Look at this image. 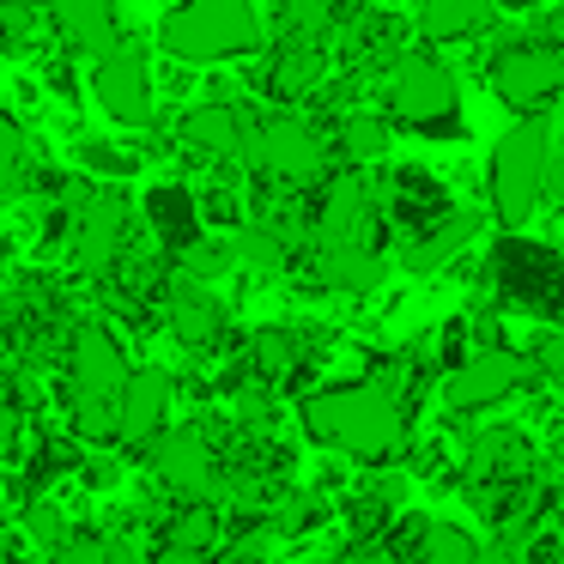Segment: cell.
I'll list each match as a JSON object with an SVG mask.
<instances>
[{
	"instance_id": "1",
	"label": "cell",
	"mask_w": 564,
	"mask_h": 564,
	"mask_svg": "<svg viewBox=\"0 0 564 564\" xmlns=\"http://www.w3.org/2000/svg\"><path fill=\"white\" fill-rule=\"evenodd\" d=\"M304 425L310 437L334 443L346 455H365V462H389L406 437L401 401L377 382H346V389H322L304 401Z\"/></svg>"
},
{
	"instance_id": "2",
	"label": "cell",
	"mask_w": 564,
	"mask_h": 564,
	"mask_svg": "<svg viewBox=\"0 0 564 564\" xmlns=\"http://www.w3.org/2000/svg\"><path fill=\"white\" fill-rule=\"evenodd\" d=\"M159 37L176 62H225L256 43V13L249 0H183L171 7Z\"/></svg>"
},
{
	"instance_id": "3",
	"label": "cell",
	"mask_w": 564,
	"mask_h": 564,
	"mask_svg": "<svg viewBox=\"0 0 564 564\" xmlns=\"http://www.w3.org/2000/svg\"><path fill=\"white\" fill-rule=\"evenodd\" d=\"M546 171H552V140L540 122H522L498 140V152H491V207H498L503 225H522L534 213Z\"/></svg>"
},
{
	"instance_id": "4",
	"label": "cell",
	"mask_w": 564,
	"mask_h": 564,
	"mask_svg": "<svg viewBox=\"0 0 564 564\" xmlns=\"http://www.w3.org/2000/svg\"><path fill=\"white\" fill-rule=\"evenodd\" d=\"M389 110L401 116V122L425 128V134H455V122H462L455 74L437 55H401L394 74H389Z\"/></svg>"
},
{
	"instance_id": "5",
	"label": "cell",
	"mask_w": 564,
	"mask_h": 564,
	"mask_svg": "<svg viewBox=\"0 0 564 564\" xmlns=\"http://www.w3.org/2000/svg\"><path fill=\"white\" fill-rule=\"evenodd\" d=\"M122 382H128V365H122L116 334L98 328V322H86V328L74 334V413H79V425L86 431L116 425Z\"/></svg>"
},
{
	"instance_id": "6",
	"label": "cell",
	"mask_w": 564,
	"mask_h": 564,
	"mask_svg": "<svg viewBox=\"0 0 564 564\" xmlns=\"http://www.w3.org/2000/svg\"><path fill=\"white\" fill-rule=\"evenodd\" d=\"M243 159L261 164L268 176H285V183H310V176H322V140L310 122L280 116V122H268L256 140H243Z\"/></svg>"
},
{
	"instance_id": "7",
	"label": "cell",
	"mask_w": 564,
	"mask_h": 564,
	"mask_svg": "<svg viewBox=\"0 0 564 564\" xmlns=\"http://www.w3.org/2000/svg\"><path fill=\"white\" fill-rule=\"evenodd\" d=\"M516 382H522V358L503 352V346H479L474 358H462V365L449 370V382H443V401H449L455 413H479V406L503 401Z\"/></svg>"
},
{
	"instance_id": "8",
	"label": "cell",
	"mask_w": 564,
	"mask_h": 564,
	"mask_svg": "<svg viewBox=\"0 0 564 564\" xmlns=\"http://www.w3.org/2000/svg\"><path fill=\"white\" fill-rule=\"evenodd\" d=\"M491 86H498L503 104L534 110V104H546L552 91H564V55L558 50H534V43L503 50L498 62H491Z\"/></svg>"
},
{
	"instance_id": "9",
	"label": "cell",
	"mask_w": 564,
	"mask_h": 564,
	"mask_svg": "<svg viewBox=\"0 0 564 564\" xmlns=\"http://www.w3.org/2000/svg\"><path fill=\"white\" fill-rule=\"evenodd\" d=\"M91 86H98V104L116 116V122H147V116H152L147 55L128 50V43H116V50L98 55V74H91Z\"/></svg>"
},
{
	"instance_id": "10",
	"label": "cell",
	"mask_w": 564,
	"mask_h": 564,
	"mask_svg": "<svg viewBox=\"0 0 564 564\" xmlns=\"http://www.w3.org/2000/svg\"><path fill=\"white\" fill-rule=\"evenodd\" d=\"M171 370L147 365V370H128L122 382V401H116V431H122L128 443H147L164 431V419H171Z\"/></svg>"
},
{
	"instance_id": "11",
	"label": "cell",
	"mask_w": 564,
	"mask_h": 564,
	"mask_svg": "<svg viewBox=\"0 0 564 564\" xmlns=\"http://www.w3.org/2000/svg\"><path fill=\"white\" fill-rule=\"evenodd\" d=\"M152 462H159V474L171 479L176 491H188V498H207V491L219 486V462H213V443L200 437V431H188V425L159 431V443H152Z\"/></svg>"
},
{
	"instance_id": "12",
	"label": "cell",
	"mask_w": 564,
	"mask_h": 564,
	"mask_svg": "<svg viewBox=\"0 0 564 564\" xmlns=\"http://www.w3.org/2000/svg\"><path fill=\"white\" fill-rule=\"evenodd\" d=\"M365 225H370V188L365 176H334L328 195H322V219H316V237L322 243H365Z\"/></svg>"
},
{
	"instance_id": "13",
	"label": "cell",
	"mask_w": 564,
	"mask_h": 564,
	"mask_svg": "<svg viewBox=\"0 0 564 564\" xmlns=\"http://www.w3.org/2000/svg\"><path fill=\"white\" fill-rule=\"evenodd\" d=\"M116 249H122V200L116 195L86 200V213H79V237H74L79 273H104L116 261Z\"/></svg>"
},
{
	"instance_id": "14",
	"label": "cell",
	"mask_w": 564,
	"mask_h": 564,
	"mask_svg": "<svg viewBox=\"0 0 564 564\" xmlns=\"http://www.w3.org/2000/svg\"><path fill=\"white\" fill-rule=\"evenodd\" d=\"M55 25L79 50H116V0H50Z\"/></svg>"
},
{
	"instance_id": "15",
	"label": "cell",
	"mask_w": 564,
	"mask_h": 564,
	"mask_svg": "<svg viewBox=\"0 0 564 564\" xmlns=\"http://www.w3.org/2000/svg\"><path fill=\"white\" fill-rule=\"evenodd\" d=\"M183 134L195 140L200 152H219V159H237V152H243V122H237V110H225V104H200V110H188Z\"/></svg>"
},
{
	"instance_id": "16",
	"label": "cell",
	"mask_w": 564,
	"mask_h": 564,
	"mask_svg": "<svg viewBox=\"0 0 564 564\" xmlns=\"http://www.w3.org/2000/svg\"><path fill=\"white\" fill-rule=\"evenodd\" d=\"M503 280H510V292L522 297V304H546L552 292H558V261L546 256V249H510V256H503Z\"/></svg>"
},
{
	"instance_id": "17",
	"label": "cell",
	"mask_w": 564,
	"mask_h": 564,
	"mask_svg": "<svg viewBox=\"0 0 564 564\" xmlns=\"http://www.w3.org/2000/svg\"><path fill=\"white\" fill-rule=\"evenodd\" d=\"M322 273H328L334 285H352V292H365V285L382 280V261L370 243H322Z\"/></svg>"
},
{
	"instance_id": "18",
	"label": "cell",
	"mask_w": 564,
	"mask_h": 564,
	"mask_svg": "<svg viewBox=\"0 0 564 564\" xmlns=\"http://www.w3.org/2000/svg\"><path fill=\"white\" fill-rule=\"evenodd\" d=\"M486 7H491V0H425V7H419V31L437 37V43L467 37V31L486 19Z\"/></svg>"
},
{
	"instance_id": "19",
	"label": "cell",
	"mask_w": 564,
	"mask_h": 564,
	"mask_svg": "<svg viewBox=\"0 0 564 564\" xmlns=\"http://www.w3.org/2000/svg\"><path fill=\"white\" fill-rule=\"evenodd\" d=\"M425 564H479V540L467 528H449V522H431L425 528V546H419Z\"/></svg>"
},
{
	"instance_id": "20",
	"label": "cell",
	"mask_w": 564,
	"mask_h": 564,
	"mask_svg": "<svg viewBox=\"0 0 564 564\" xmlns=\"http://www.w3.org/2000/svg\"><path fill=\"white\" fill-rule=\"evenodd\" d=\"M467 237H474V219H467V213H455V219H443V231H431L425 243L413 249V268L419 273H431V268H443V261L455 256V249L467 243Z\"/></svg>"
},
{
	"instance_id": "21",
	"label": "cell",
	"mask_w": 564,
	"mask_h": 564,
	"mask_svg": "<svg viewBox=\"0 0 564 564\" xmlns=\"http://www.w3.org/2000/svg\"><path fill=\"white\" fill-rule=\"evenodd\" d=\"M340 147H346V159H358V164L382 159V152H389V122H377V116H352V122L340 128Z\"/></svg>"
},
{
	"instance_id": "22",
	"label": "cell",
	"mask_w": 564,
	"mask_h": 564,
	"mask_svg": "<svg viewBox=\"0 0 564 564\" xmlns=\"http://www.w3.org/2000/svg\"><path fill=\"white\" fill-rule=\"evenodd\" d=\"M328 19H334V0H285V31L297 43H316L328 31Z\"/></svg>"
},
{
	"instance_id": "23",
	"label": "cell",
	"mask_w": 564,
	"mask_h": 564,
	"mask_svg": "<svg viewBox=\"0 0 564 564\" xmlns=\"http://www.w3.org/2000/svg\"><path fill=\"white\" fill-rule=\"evenodd\" d=\"M237 261H243V268H261V273H280V268H285V243L256 225V231L237 237Z\"/></svg>"
},
{
	"instance_id": "24",
	"label": "cell",
	"mask_w": 564,
	"mask_h": 564,
	"mask_svg": "<svg viewBox=\"0 0 564 564\" xmlns=\"http://www.w3.org/2000/svg\"><path fill=\"white\" fill-rule=\"evenodd\" d=\"M213 322H219V310H213L200 292H188V285H183V292H176V328H183V340H207Z\"/></svg>"
},
{
	"instance_id": "25",
	"label": "cell",
	"mask_w": 564,
	"mask_h": 564,
	"mask_svg": "<svg viewBox=\"0 0 564 564\" xmlns=\"http://www.w3.org/2000/svg\"><path fill=\"white\" fill-rule=\"evenodd\" d=\"M213 546V516L207 510H188L171 522V552H207Z\"/></svg>"
},
{
	"instance_id": "26",
	"label": "cell",
	"mask_w": 564,
	"mask_h": 564,
	"mask_svg": "<svg viewBox=\"0 0 564 564\" xmlns=\"http://www.w3.org/2000/svg\"><path fill=\"white\" fill-rule=\"evenodd\" d=\"M19 159H25V134H19L13 116H0V195L19 183Z\"/></svg>"
},
{
	"instance_id": "27",
	"label": "cell",
	"mask_w": 564,
	"mask_h": 564,
	"mask_svg": "<svg viewBox=\"0 0 564 564\" xmlns=\"http://www.w3.org/2000/svg\"><path fill=\"white\" fill-rule=\"evenodd\" d=\"M280 91H304L310 79H316V55H310V43H297V50H285V62H280Z\"/></svg>"
},
{
	"instance_id": "28",
	"label": "cell",
	"mask_w": 564,
	"mask_h": 564,
	"mask_svg": "<svg viewBox=\"0 0 564 564\" xmlns=\"http://www.w3.org/2000/svg\"><path fill=\"white\" fill-rule=\"evenodd\" d=\"M152 207H159V219H164V237H188V225H195V207H188L183 195H152Z\"/></svg>"
},
{
	"instance_id": "29",
	"label": "cell",
	"mask_w": 564,
	"mask_h": 564,
	"mask_svg": "<svg viewBox=\"0 0 564 564\" xmlns=\"http://www.w3.org/2000/svg\"><path fill=\"white\" fill-rule=\"evenodd\" d=\"M55 564H104V540H62Z\"/></svg>"
},
{
	"instance_id": "30",
	"label": "cell",
	"mask_w": 564,
	"mask_h": 564,
	"mask_svg": "<svg viewBox=\"0 0 564 564\" xmlns=\"http://www.w3.org/2000/svg\"><path fill=\"white\" fill-rule=\"evenodd\" d=\"M540 370H546L552 382H564V328H546V340H540Z\"/></svg>"
},
{
	"instance_id": "31",
	"label": "cell",
	"mask_w": 564,
	"mask_h": 564,
	"mask_svg": "<svg viewBox=\"0 0 564 564\" xmlns=\"http://www.w3.org/2000/svg\"><path fill=\"white\" fill-rule=\"evenodd\" d=\"M104 564H140L134 540H104Z\"/></svg>"
},
{
	"instance_id": "32",
	"label": "cell",
	"mask_w": 564,
	"mask_h": 564,
	"mask_svg": "<svg viewBox=\"0 0 564 564\" xmlns=\"http://www.w3.org/2000/svg\"><path fill=\"white\" fill-rule=\"evenodd\" d=\"M31 534H37L43 546H62V528L50 522V510H31Z\"/></svg>"
},
{
	"instance_id": "33",
	"label": "cell",
	"mask_w": 564,
	"mask_h": 564,
	"mask_svg": "<svg viewBox=\"0 0 564 564\" xmlns=\"http://www.w3.org/2000/svg\"><path fill=\"white\" fill-rule=\"evenodd\" d=\"M159 564H213V558H207V552H171V546H164Z\"/></svg>"
},
{
	"instance_id": "34",
	"label": "cell",
	"mask_w": 564,
	"mask_h": 564,
	"mask_svg": "<svg viewBox=\"0 0 564 564\" xmlns=\"http://www.w3.org/2000/svg\"><path fill=\"white\" fill-rule=\"evenodd\" d=\"M546 183L558 188V200H564V159H558V164H552V171H546Z\"/></svg>"
},
{
	"instance_id": "35",
	"label": "cell",
	"mask_w": 564,
	"mask_h": 564,
	"mask_svg": "<svg viewBox=\"0 0 564 564\" xmlns=\"http://www.w3.org/2000/svg\"><path fill=\"white\" fill-rule=\"evenodd\" d=\"M479 564H522V558H510V552H491V558H479Z\"/></svg>"
},
{
	"instance_id": "36",
	"label": "cell",
	"mask_w": 564,
	"mask_h": 564,
	"mask_svg": "<svg viewBox=\"0 0 564 564\" xmlns=\"http://www.w3.org/2000/svg\"><path fill=\"white\" fill-rule=\"evenodd\" d=\"M370 564H406V558H370Z\"/></svg>"
}]
</instances>
